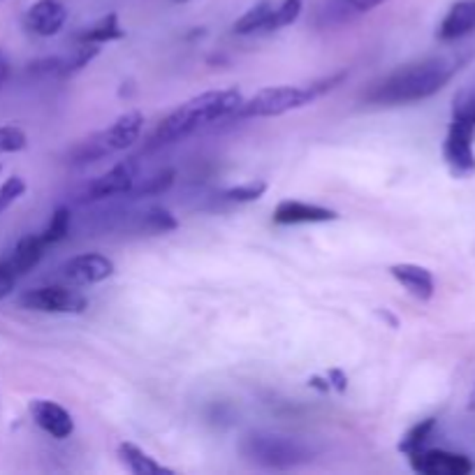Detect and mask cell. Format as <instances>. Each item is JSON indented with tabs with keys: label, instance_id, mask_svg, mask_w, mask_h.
<instances>
[{
	"label": "cell",
	"instance_id": "cell-1",
	"mask_svg": "<svg viewBox=\"0 0 475 475\" xmlns=\"http://www.w3.org/2000/svg\"><path fill=\"white\" fill-rule=\"evenodd\" d=\"M454 73H457V63L445 56H431L394 70L376 82L364 98L371 105H410V102L427 100L431 95H436L453 79Z\"/></svg>",
	"mask_w": 475,
	"mask_h": 475
},
{
	"label": "cell",
	"instance_id": "cell-2",
	"mask_svg": "<svg viewBox=\"0 0 475 475\" xmlns=\"http://www.w3.org/2000/svg\"><path fill=\"white\" fill-rule=\"evenodd\" d=\"M244 102L239 91L225 89V91H207L195 98L186 100L169 114L165 121L156 128L151 137V146L174 144V142L184 140L195 130L204 128L209 124H216L220 118L235 117L239 105Z\"/></svg>",
	"mask_w": 475,
	"mask_h": 475
},
{
	"label": "cell",
	"instance_id": "cell-3",
	"mask_svg": "<svg viewBox=\"0 0 475 475\" xmlns=\"http://www.w3.org/2000/svg\"><path fill=\"white\" fill-rule=\"evenodd\" d=\"M343 82V74L336 77L323 79L311 86H269V89L257 91L253 98L244 100L237 109L235 117L239 118H272L283 117L288 112L302 109V107L311 105L324 95L327 91L334 89V84Z\"/></svg>",
	"mask_w": 475,
	"mask_h": 475
},
{
	"label": "cell",
	"instance_id": "cell-4",
	"mask_svg": "<svg viewBox=\"0 0 475 475\" xmlns=\"http://www.w3.org/2000/svg\"><path fill=\"white\" fill-rule=\"evenodd\" d=\"M239 453L251 464L274 471L295 469V466H302L314 459V450L307 443L281 436V434H269V431L246 434L239 443Z\"/></svg>",
	"mask_w": 475,
	"mask_h": 475
},
{
	"label": "cell",
	"instance_id": "cell-5",
	"mask_svg": "<svg viewBox=\"0 0 475 475\" xmlns=\"http://www.w3.org/2000/svg\"><path fill=\"white\" fill-rule=\"evenodd\" d=\"M142 128H144V117L142 112H128L124 117H118L109 128L100 130V133L91 134L89 140L82 142L73 151V162H95L112 153L125 151L128 146L140 140Z\"/></svg>",
	"mask_w": 475,
	"mask_h": 475
},
{
	"label": "cell",
	"instance_id": "cell-6",
	"mask_svg": "<svg viewBox=\"0 0 475 475\" xmlns=\"http://www.w3.org/2000/svg\"><path fill=\"white\" fill-rule=\"evenodd\" d=\"M19 307L35 314H84L89 299L82 292L67 290L61 285L33 288L19 297Z\"/></svg>",
	"mask_w": 475,
	"mask_h": 475
},
{
	"label": "cell",
	"instance_id": "cell-7",
	"mask_svg": "<svg viewBox=\"0 0 475 475\" xmlns=\"http://www.w3.org/2000/svg\"><path fill=\"white\" fill-rule=\"evenodd\" d=\"M473 140L475 128L450 121L445 142H443V160L454 179H471L475 174Z\"/></svg>",
	"mask_w": 475,
	"mask_h": 475
},
{
	"label": "cell",
	"instance_id": "cell-8",
	"mask_svg": "<svg viewBox=\"0 0 475 475\" xmlns=\"http://www.w3.org/2000/svg\"><path fill=\"white\" fill-rule=\"evenodd\" d=\"M134 184H137V160L128 158V160L118 162L112 169H107L105 174L89 181L84 190L79 193V202L84 204V202H100L107 197L128 195Z\"/></svg>",
	"mask_w": 475,
	"mask_h": 475
},
{
	"label": "cell",
	"instance_id": "cell-9",
	"mask_svg": "<svg viewBox=\"0 0 475 475\" xmlns=\"http://www.w3.org/2000/svg\"><path fill=\"white\" fill-rule=\"evenodd\" d=\"M409 464L419 475H469L473 471V462L466 454L429 450V447L410 453Z\"/></svg>",
	"mask_w": 475,
	"mask_h": 475
},
{
	"label": "cell",
	"instance_id": "cell-10",
	"mask_svg": "<svg viewBox=\"0 0 475 475\" xmlns=\"http://www.w3.org/2000/svg\"><path fill=\"white\" fill-rule=\"evenodd\" d=\"M61 272L67 283L95 285L114 276L117 267H114V260H109L102 253H82V255L70 257Z\"/></svg>",
	"mask_w": 475,
	"mask_h": 475
},
{
	"label": "cell",
	"instance_id": "cell-11",
	"mask_svg": "<svg viewBox=\"0 0 475 475\" xmlns=\"http://www.w3.org/2000/svg\"><path fill=\"white\" fill-rule=\"evenodd\" d=\"M29 413L35 425L47 431L51 438L63 441V438L73 436L74 419L70 410L63 409L61 403L49 402V399H35V402H30Z\"/></svg>",
	"mask_w": 475,
	"mask_h": 475
},
{
	"label": "cell",
	"instance_id": "cell-12",
	"mask_svg": "<svg viewBox=\"0 0 475 475\" xmlns=\"http://www.w3.org/2000/svg\"><path fill=\"white\" fill-rule=\"evenodd\" d=\"M339 219V213L334 209L320 207V204H308V202L299 200H283L279 202V207L274 209L276 225H314V223H330V220Z\"/></svg>",
	"mask_w": 475,
	"mask_h": 475
},
{
	"label": "cell",
	"instance_id": "cell-13",
	"mask_svg": "<svg viewBox=\"0 0 475 475\" xmlns=\"http://www.w3.org/2000/svg\"><path fill=\"white\" fill-rule=\"evenodd\" d=\"M65 19L67 10L58 0H38L35 5L29 7L23 23L30 33L39 35V38H51L65 26Z\"/></svg>",
	"mask_w": 475,
	"mask_h": 475
},
{
	"label": "cell",
	"instance_id": "cell-14",
	"mask_svg": "<svg viewBox=\"0 0 475 475\" xmlns=\"http://www.w3.org/2000/svg\"><path fill=\"white\" fill-rule=\"evenodd\" d=\"M390 274L392 279L402 285L403 290L409 292L410 297H415V299H419V302H429L431 297H434V290H436V283H434L431 272L425 267H419V264H392Z\"/></svg>",
	"mask_w": 475,
	"mask_h": 475
},
{
	"label": "cell",
	"instance_id": "cell-15",
	"mask_svg": "<svg viewBox=\"0 0 475 475\" xmlns=\"http://www.w3.org/2000/svg\"><path fill=\"white\" fill-rule=\"evenodd\" d=\"M475 30V0H459L450 7L445 19L438 26V39L443 42H454Z\"/></svg>",
	"mask_w": 475,
	"mask_h": 475
},
{
	"label": "cell",
	"instance_id": "cell-16",
	"mask_svg": "<svg viewBox=\"0 0 475 475\" xmlns=\"http://www.w3.org/2000/svg\"><path fill=\"white\" fill-rule=\"evenodd\" d=\"M47 244L42 241L39 235H26L23 239H19V244L14 246L12 255L7 257L5 263L10 264L12 272L17 276H26L29 272H33L39 264L42 255H45Z\"/></svg>",
	"mask_w": 475,
	"mask_h": 475
},
{
	"label": "cell",
	"instance_id": "cell-17",
	"mask_svg": "<svg viewBox=\"0 0 475 475\" xmlns=\"http://www.w3.org/2000/svg\"><path fill=\"white\" fill-rule=\"evenodd\" d=\"M118 459H121V464H124L125 469L134 475H160V473L172 475L174 473L172 469L158 464L151 454H146L142 447L133 445V443H121V445H118Z\"/></svg>",
	"mask_w": 475,
	"mask_h": 475
},
{
	"label": "cell",
	"instance_id": "cell-18",
	"mask_svg": "<svg viewBox=\"0 0 475 475\" xmlns=\"http://www.w3.org/2000/svg\"><path fill=\"white\" fill-rule=\"evenodd\" d=\"M121 38H125L124 26L118 23L117 12H109L107 17L98 19L93 26L82 30L77 39H79V45L100 47V45H107V42H114V39H121Z\"/></svg>",
	"mask_w": 475,
	"mask_h": 475
},
{
	"label": "cell",
	"instance_id": "cell-19",
	"mask_svg": "<svg viewBox=\"0 0 475 475\" xmlns=\"http://www.w3.org/2000/svg\"><path fill=\"white\" fill-rule=\"evenodd\" d=\"M450 121L475 128V77L471 79V82H466V84L454 93L453 118H450Z\"/></svg>",
	"mask_w": 475,
	"mask_h": 475
},
{
	"label": "cell",
	"instance_id": "cell-20",
	"mask_svg": "<svg viewBox=\"0 0 475 475\" xmlns=\"http://www.w3.org/2000/svg\"><path fill=\"white\" fill-rule=\"evenodd\" d=\"M272 7H274V5H272L269 0H263V3H257V5H253L251 10L244 12V14H241V17L237 19L235 26H232V30H235L237 35L263 33L264 23H267Z\"/></svg>",
	"mask_w": 475,
	"mask_h": 475
},
{
	"label": "cell",
	"instance_id": "cell-21",
	"mask_svg": "<svg viewBox=\"0 0 475 475\" xmlns=\"http://www.w3.org/2000/svg\"><path fill=\"white\" fill-rule=\"evenodd\" d=\"M299 14H302V0H283L279 7H272L263 33H274V30L290 26L299 19Z\"/></svg>",
	"mask_w": 475,
	"mask_h": 475
},
{
	"label": "cell",
	"instance_id": "cell-22",
	"mask_svg": "<svg viewBox=\"0 0 475 475\" xmlns=\"http://www.w3.org/2000/svg\"><path fill=\"white\" fill-rule=\"evenodd\" d=\"M434 429H436V419L434 418H427L422 419V422H418L413 429H409L403 434L402 443H399V453L410 454L415 453V450H422V447L427 445V441H429L431 431Z\"/></svg>",
	"mask_w": 475,
	"mask_h": 475
},
{
	"label": "cell",
	"instance_id": "cell-23",
	"mask_svg": "<svg viewBox=\"0 0 475 475\" xmlns=\"http://www.w3.org/2000/svg\"><path fill=\"white\" fill-rule=\"evenodd\" d=\"M70 220H73V216H70V209L67 207H58L56 212L51 213V219H49V223H47L45 232L39 235L47 246H54V244L65 239L67 232H70Z\"/></svg>",
	"mask_w": 475,
	"mask_h": 475
},
{
	"label": "cell",
	"instance_id": "cell-24",
	"mask_svg": "<svg viewBox=\"0 0 475 475\" xmlns=\"http://www.w3.org/2000/svg\"><path fill=\"white\" fill-rule=\"evenodd\" d=\"M174 177H177V172H174V169H162V172L153 174L151 179H146L142 186H134V188L130 190V195H134V197L160 195V193H165V190L172 188Z\"/></svg>",
	"mask_w": 475,
	"mask_h": 475
},
{
	"label": "cell",
	"instance_id": "cell-25",
	"mask_svg": "<svg viewBox=\"0 0 475 475\" xmlns=\"http://www.w3.org/2000/svg\"><path fill=\"white\" fill-rule=\"evenodd\" d=\"M267 193V184L264 181H248V184L232 186L223 193V200L237 202V204H246V202H255Z\"/></svg>",
	"mask_w": 475,
	"mask_h": 475
},
{
	"label": "cell",
	"instance_id": "cell-26",
	"mask_svg": "<svg viewBox=\"0 0 475 475\" xmlns=\"http://www.w3.org/2000/svg\"><path fill=\"white\" fill-rule=\"evenodd\" d=\"M29 146V137L17 125H0V153H19Z\"/></svg>",
	"mask_w": 475,
	"mask_h": 475
},
{
	"label": "cell",
	"instance_id": "cell-27",
	"mask_svg": "<svg viewBox=\"0 0 475 475\" xmlns=\"http://www.w3.org/2000/svg\"><path fill=\"white\" fill-rule=\"evenodd\" d=\"M144 225L151 232H172L179 228V220L174 219V213L162 207H153L144 213Z\"/></svg>",
	"mask_w": 475,
	"mask_h": 475
},
{
	"label": "cell",
	"instance_id": "cell-28",
	"mask_svg": "<svg viewBox=\"0 0 475 475\" xmlns=\"http://www.w3.org/2000/svg\"><path fill=\"white\" fill-rule=\"evenodd\" d=\"M26 188H29V186H26V181H23L22 177H10L5 184L0 186V213L7 212V209L26 193Z\"/></svg>",
	"mask_w": 475,
	"mask_h": 475
},
{
	"label": "cell",
	"instance_id": "cell-29",
	"mask_svg": "<svg viewBox=\"0 0 475 475\" xmlns=\"http://www.w3.org/2000/svg\"><path fill=\"white\" fill-rule=\"evenodd\" d=\"M17 279L19 276L14 274L10 264L3 260V263H0V299H5L7 295H12L14 285H17Z\"/></svg>",
	"mask_w": 475,
	"mask_h": 475
},
{
	"label": "cell",
	"instance_id": "cell-30",
	"mask_svg": "<svg viewBox=\"0 0 475 475\" xmlns=\"http://www.w3.org/2000/svg\"><path fill=\"white\" fill-rule=\"evenodd\" d=\"M343 3H346V5L355 12H371L374 7L387 3V0H343Z\"/></svg>",
	"mask_w": 475,
	"mask_h": 475
},
{
	"label": "cell",
	"instance_id": "cell-31",
	"mask_svg": "<svg viewBox=\"0 0 475 475\" xmlns=\"http://www.w3.org/2000/svg\"><path fill=\"white\" fill-rule=\"evenodd\" d=\"M327 380H330V387H336V390H339V392H346L348 378H346V376H343V371H339V369L330 371V376H327Z\"/></svg>",
	"mask_w": 475,
	"mask_h": 475
},
{
	"label": "cell",
	"instance_id": "cell-32",
	"mask_svg": "<svg viewBox=\"0 0 475 475\" xmlns=\"http://www.w3.org/2000/svg\"><path fill=\"white\" fill-rule=\"evenodd\" d=\"M7 74H10V65H7V58L0 54V84L5 82Z\"/></svg>",
	"mask_w": 475,
	"mask_h": 475
},
{
	"label": "cell",
	"instance_id": "cell-33",
	"mask_svg": "<svg viewBox=\"0 0 475 475\" xmlns=\"http://www.w3.org/2000/svg\"><path fill=\"white\" fill-rule=\"evenodd\" d=\"M177 3H186V0H177Z\"/></svg>",
	"mask_w": 475,
	"mask_h": 475
},
{
	"label": "cell",
	"instance_id": "cell-34",
	"mask_svg": "<svg viewBox=\"0 0 475 475\" xmlns=\"http://www.w3.org/2000/svg\"><path fill=\"white\" fill-rule=\"evenodd\" d=\"M0 172H3V165H0Z\"/></svg>",
	"mask_w": 475,
	"mask_h": 475
}]
</instances>
